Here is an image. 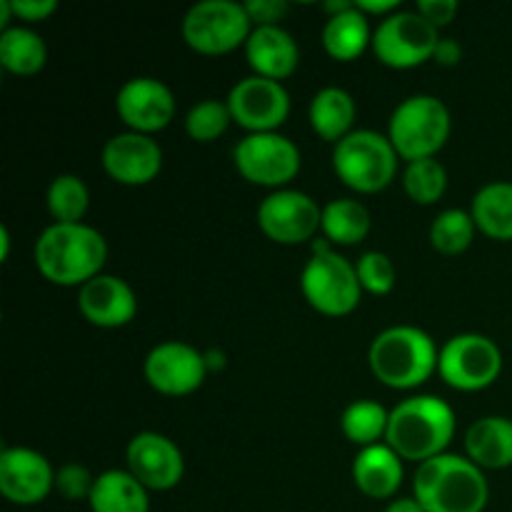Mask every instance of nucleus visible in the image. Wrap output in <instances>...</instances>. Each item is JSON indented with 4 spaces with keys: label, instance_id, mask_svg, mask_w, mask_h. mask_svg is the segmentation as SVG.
I'll use <instances>...</instances> for the list:
<instances>
[{
    "label": "nucleus",
    "instance_id": "f257e3e1",
    "mask_svg": "<svg viewBox=\"0 0 512 512\" xmlns=\"http://www.w3.org/2000/svg\"><path fill=\"white\" fill-rule=\"evenodd\" d=\"M40 275L55 285H80L98 278L108 260V243L85 223H53L40 233L33 250Z\"/></svg>",
    "mask_w": 512,
    "mask_h": 512
},
{
    "label": "nucleus",
    "instance_id": "f03ea898",
    "mask_svg": "<svg viewBox=\"0 0 512 512\" xmlns=\"http://www.w3.org/2000/svg\"><path fill=\"white\" fill-rule=\"evenodd\" d=\"M413 493L425 512H483L488 508L490 485L483 468L473 460L443 453L420 465Z\"/></svg>",
    "mask_w": 512,
    "mask_h": 512
},
{
    "label": "nucleus",
    "instance_id": "7ed1b4c3",
    "mask_svg": "<svg viewBox=\"0 0 512 512\" xmlns=\"http://www.w3.org/2000/svg\"><path fill=\"white\" fill-rule=\"evenodd\" d=\"M455 423V410L445 400L413 395L393 408L385 440L403 460L423 465L445 453L455 435Z\"/></svg>",
    "mask_w": 512,
    "mask_h": 512
},
{
    "label": "nucleus",
    "instance_id": "20e7f679",
    "mask_svg": "<svg viewBox=\"0 0 512 512\" xmlns=\"http://www.w3.org/2000/svg\"><path fill=\"white\" fill-rule=\"evenodd\" d=\"M368 360L380 383L395 390H410L423 385L438 370L440 350L425 330L415 325H393L373 340Z\"/></svg>",
    "mask_w": 512,
    "mask_h": 512
},
{
    "label": "nucleus",
    "instance_id": "39448f33",
    "mask_svg": "<svg viewBox=\"0 0 512 512\" xmlns=\"http://www.w3.org/2000/svg\"><path fill=\"white\" fill-rule=\"evenodd\" d=\"M388 138L408 163L435 158L450 138V110L440 98L428 93L410 95L390 115Z\"/></svg>",
    "mask_w": 512,
    "mask_h": 512
},
{
    "label": "nucleus",
    "instance_id": "423d86ee",
    "mask_svg": "<svg viewBox=\"0 0 512 512\" xmlns=\"http://www.w3.org/2000/svg\"><path fill=\"white\" fill-rule=\"evenodd\" d=\"M398 158L388 135L363 128L335 143L333 168L348 188L358 193H378L395 180Z\"/></svg>",
    "mask_w": 512,
    "mask_h": 512
},
{
    "label": "nucleus",
    "instance_id": "0eeeda50",
    "mask_svg": "<svg viewBox=\"0 0 512 512\" xmlns=\"http://www.w3.org/2000/svg\"><path fill=\"white\" fill-rule=\"evenodd\" d=\"M305 300L323 315H348L360 303L358 270L340 253L330 250L325 240L313 243V258L300 273Z\"/></svg>",
    "mask_w": 512,
    "mask_h": 512
},
{
    "label": "nucleus",
    "instance_id": "6e6552de",
    "mask_svg": "<svg viewBox=\"0 0 512 512\" xmlns=\"http://www.w3.org/2000/svg\"><path fill=\"white\" fill-rule=\"evenodd\" d=\"M250 20L245 3L235 0H203L183 18V38L193 50L205 55H223L248 43Z\"/></svg>",
    "mask_w": 512,
    "mask_h": 512
},
{
    "label": "nucleus",
    "instance_id": "1a4fd4ad",
    "mask_svg": "<svg viewBox=\"0 0 512 512\" xmlns=\"http://www.w3.org/2000/svg\"><path fill=\"white\" fill-rule=\"evenodd\" d=\"M438 373L450 388L463 393L485 390L503 373V353L488 335H455L440 348Z\"/></svg>",
    "mask_w": 512,
    "mask_h": 512
},
{
    "label": "nucleus",
    "instance_id": "9d476101",
    "mask_svg": "<svg viewBox=\"0 0 512 512\" xmlns=\"http://www.w3.org/2000/svg\"><path fill=\"white\" fill-rule=\"evenodd\" d=\"M235 168L245 180L265 188L290 183L300 173V148L283 133H248L233 150Z\"/></svg>",
    "mask_w": 512,
    "mask_h": 512
},
{
    "label": "nucleus",
    "instance_id": "9b49d317",
    "mask_svg": "<svg viewBox=\"0 0 512 512\" xmlns=\"http://www.w3.org/2000/svg\"><path fill=\"white\" fill-rule=\"evenodd\" d=\"M440 43L438 28L428 23L420 13L398 10L380 20L373 33V50L380 63L390 68H415L435 55Z\"/></svg>",
    "mask_w": 512,
    "mask_h": 512
},
{
    "label": "nucleus",
    "instance_id": "f8f14e48",
    "mask_svg": "<svg viewBox=\"0 0 512 512\" xmlns=\"http://www.w3.org/2000/svg\"><path fill=\"white\" fill-rule=\"evenodd\" d=\"M225 103L235 123L250 133H275L290 115V95L285 85L263 75L238 80Z\"/></svg>",
    "mask_w": 512,
    "mask_h": 512
},
{
    "label": "nucleus",
    "instance_id": "ddd939ff",
    "mask_svg": "<svg viewBox=\"0 0 512 512\" xmlns=\"http://www.w3.org/2000/svg\"><path fill=\"white\" fill-rule=\"evenodd\" d=\"M323 210L303 190L280 188L270 193L258 208V225L270 240L283 245H298L318 233Z\"/></svg>",
    "mask_w": 512,
    "mask_h": 512
},
{
    "label": "nucleus",
    "instance_id": "4468645a",
    "mask_svg": "<svg viewBox=\"0 0 512 512\" xmlns=\"http://www.w3.org/2000/svg\"><path fill=\"white\" fill-rule=\"evenodd\" d=\"M145 378L163 395H190L205 383V353L180 340L155 345L145 358Z\"/></svg>",
    "mask_w": 512,
    "mask_h": 512
},
{
    "label": "nucleus",
    "instance_id": "2eb2a0df",
    "mask_svg": "<svg viewBox=\"0 0 512 512\" xmlns=\"http://www.w3.org/2000/svg\"><path fill=\"white\" fill-rule=\"evenodd\" d=\"M120 120L135 133H155L168 128L175 115V95L163 80L140 75L125 80L115 98Z\"/></svg>",
    "mask_w": 512,
    "mask_h": 512
},
{
    "label": "nucleus",
    "instance_id": "dca6fc26",
    "mask_svg": "<svg viewBox=\"0 0 512 512\" xmlns=\"http://www.w3.org/2000/svg\"><path fill=\"white\" fill-rule=\"evenodd\" d=\"M128 473L148 490H173L185 475V460L178 445L160 433H138L128 443Z\"/></svg>",
    "mask_w": 512,
    "mask_h": 512
},
{
    "label": "nucleus",
    "instance_id": "f3484780",
    "mask_svg": "<svg viewBox=\"0 0 512 512\" xmlns=\"http://www.w3.org/2000/svg\"><path fill=\"white\" fill-rule=\"evenodd\" d=\"M55 488V470L33 448H5L0 453V493L15 505L43 503Z\"/></svg>",
    "mask_w": 512,
    "mask_h": 512
},
{
    "label": "nucleus",
    "instance_id": "a211bd4d",
    "mask_svg": "<svg viewBox=\"0 0 512 512\" xmlns=\"http://www.w3.org/2000/svg\"><path fill=\"white\" fill-rule=\"evenodd\" d=\"M103 168L113 180L123 185H145L155 180L163 168V150L150 135L118 133L103 145Z\"/></svg>",
    "mask_w": 512,
    "mask_h": 512
},
{
    "label": "nucleus",
    "instance_id": "6ab92c4d",
    "mask_svg": "<svg viewBox=\"0 0 512 512\" xmlns=\"http://www.w3.org/2000/svg\"><path fill=\"white\" fill-rule=\"evenodd\" d=\"M78 308L98 328H123L138 313V298L123 278L100 273L80 288Z\"/></svg>",
    "mask_w": 512,
    "mask_h": 512
},
{
    "label": "nucleus",
    "instance_id": "aec40b11",
    "mask_svg": "<svg viewBox=\"0 0 512 512\" xmlns=\"http://www.w3.org/2000/svg\"><path fill=\"white\" fill-rule=\"evenodd\" d=\"M250 68L255 75L283 80L295 73L300 63V48L293 35L280 25H258L245 43Z\"/></svg>",
    "mask_w": 512,
    "mask_h": 512
},
{
    "label": "nucleus",
    "instance_id": "412c9836",
    "mask_svg": "<svg viewBox=\"0 0 512 512\" xmlns=\"http://www.w3.org/2000/svg\"><path fill=\"white\" fill-rule=\"evenodd\" d=\"M390 445H368L353 460V480L368 498H393L403 485V463Z\"/></svg>",
    "mask_w": 512,
    "mask_h": 512
},
{
    "label": "nucleus",
    "instance_id": "4be33fe9",
    "mask_svg": "<svg viewBox=\"0 0 512 512\" xmlns=\"http://www.w3.org/2000/svg\"><path fill=\"white\" fill-rule=\"evenodd\" d=\"M465 450L478 468L503 470L512 465V420L488 415L475 420L465 433Z\"/></svg>",
    "mask_w": 512,
    "mask_h": 512
},
{
    "label": "nucleus",
    "instance_id": "5701e85b",
    "mask_svg": "<svg viewBox=\"0 0 512 512\" xmlns=\"http://www.w3.org/2000/svg\"><path fill=\"white\" fill-rule=\"evenodd\" d=\"M88 503L93 512H150L148 488L128 470L100 473Z\"/></svg>",
    "mask_w": 512,
    "mask_h": 512
},
{
    "label": "nucleus",
    "instance_id": "b1692460",
    "mask_svg": "<svg viewBox=\"0 0 512 512\" xmlns=\"http://www.w3.org/2000/svg\"><path fill=\"white\" fill-rule=\"evenodd\" d=\"M355 100L353 95L348 93L345 88H338V85H328V88H320L318 93L313 95L310 100V125H313L315 133L320 135L323 140H340L345 135L353 133V123H355Z\"/></svg>",
    "mask_w": 512,
    "mask_h": 512
},
{
    "label": "nucleus",
    "instance_id": "393cba45",
    "mask_svg": "<svg viewBox=\"0 0 512 512\" xmlns=\"http://www.w3.org/2000/svg\"><path fill=\"white\" fill-rule=\"evenodd\" d=\"M323 45L328 55L335 60H355L365 53L368 45H373V33H370L368 15L358 10V5L345 13L330 15L323 28Z\"/></svg>",
    "mask_w": 512,
    "mask_h": 512
},
{
    "label": "nucleus",
    "instance_id": "a878e982",
    "mask_svg": "<svg viewBox=\"0 0 512 512\" xmlns=\"http://www.w3.org/2000/svg\"><path fill=\"white\" fill-rule=\"evenodd\" d=\"M475 225L495 240H512V183L495 180L475 193L470 208Z\"/></svg>",
    "mask_w": 512,
    "mask_h": 512
},
{
    "label": "nucleus",
    "instance_id": "bb28decb",
    "mask_svg": "<svg viewBox=\"0 0 512 512\" xmlns=\"http://www.w3.org/2000/svg\"><path fill=\"white\" fill-rule=\"evenodd\" d=\"M48 60L45 40L35 30L13 25L0 33V65L15 75H35Z\"/></svg>",
    "mask_w": 512,
    "mask_h": 512
},
{
    "label": "nucleus",
    "instance_id": "cd10ccee",
    "mask_svg": "<svg viewBox=\"0 0 512 512\" xmlns=\"http://www.w3.org/2000/svg\"><path fill=\"white\" fill-rule=\"evenodd\" d=\"M325 238L338 245L363 243L370 233V213L360 200L335 198L323 208Z\"/></svg>",
    "mask_w": 512,
    "mask_h": 512
},
{
    "label": "nucleus",
    "instance_id": "c85d7f7f",
    "mask_svg": "<svg viewBox=\"0 0 512 512\" xmlns=\"http://www.w3.org/2000/svg\"><path fill=\"white\" fill-rule=\"evenodd\" d=\"M390 413L375 400H355L345 408L343 418H340V428H343L345 438L355 445H375L380 438L388 433Z\"/></svg>",
    "mask_w": 512,
    "mask_h": 512
},
{
    "label": "nucleus",
    "instance_id": "c756f323",
    "mask_svg": "<svg viewBox=\"0 0 512 512\" xmlns=\"http://www.w3.org/2000/svg\"><path fill=\"white\" fill-rule=\"evenodd\" d=\"M475 230H478V225H475L473 215L468 210L448 208L430 225V243L443 255L465 253L473 243Z\"/></svg>",
    "mask_w": 512,
    "mask_h": 512
},
{
    "label": "nucleus",
    "instance_id": "7c9ffc66",
    "mask_svg": "<svg viewBox=\"0 0 512 512\" xmlns=\"http://www.w3.org/2000/svg\"><path fill=\"white\" fill-rule=\"evenodd\" d=\"M88 185L78 175H58L48 188V210L55 223H80L88 213Z\"/></svg>",
    "mask_w": 512,
    "mask_h": 512
},
{
    "label": "nucleus",
    "instance_id": "2f4dec72",
    "mask_svg": "<svg viewBox=\"0 0 512 512\" xmlns=\"http://www.w3.org/2000/svg\"><path fill=\"white\" fill-rule=\"evenodd\" d=\"M403 185L405 193L410 195V200H415L418 205H433L438 203L445 195L448 188V173L440 165V160L435 158H423L408 163L403 173Z\"/></svg>",
    "mask_w": 512,
    "mask_h": 512
},
{
    "label": "nucleus",
    "instance_id": "473e14b6",
    "mask_svg": "<svg viewBox=\"0 0 512 512\" xmlns=\"http://www.w3.org/2000/svg\"><path fill=\"white\" fill-rule=\"evenodd\" d=\"M230 123H233V113H230L228 103L215 98L200 100L185 115V130L198 143H213L228 130Z\"/></svg>",
    "mask_w": 512,
    "mask_h": 512
},
{
    "label": "nucleus",
    "instance_id": "72a5a7b5",
    "mask_svg": "<svg viewBox=\"0 0 512 512\" xmlns=\"http://www.w3.org/2000/svg\"><path fill=\"white\" fill-rule=\"evenodd\" d=\"M355 270H358L363 290L373 295H388L395 288V280H398L393 260L385 253H380V250H368V253L360 255Z\"/></svg>",
    "mask_w": 512,
    "mask_h": 512
},
{
    "label": "nucleus",
    "instance_id": "f704fd0d",
    "mask_svg": "<svg viewBox=\"0 0 512 512\" xmlns=\"http://www.w3.org/2000/svg\"><path fill=\"white\" fill-rule=\"evenodd\" d=\"M93 485L95 478L90 475V470L78 463L63 465V468L55 473V490H58L65 500H90Z\"/></svg>",
    "mask_w": 512,
    "mask_h": 512
},
{
    "label": "nucleus",
    "instance_id": "c9c22d12",
    "mask_svg": "<svg viewBox=\"0 0 512 512\" xmlns=\"http://www.w3.org/2000/svg\"><path fill=\"white\" fill-rule=\"evenodd\" d=\"M288 8V0H248L245 3L250 20L258 25H278V20L288 13Z\"/></svg>",
    "mask_w": 512,
    "mask_h": 512
},
{
    "label": "nucleus",
    "instance_id": "e433bc0d",
    "mask_svg": "<svg viewBox=\"0 0 512 512\" xmlns=\"http://www.w3.org/2000/svg\"><path fill=\"white\" fill-rule=\"evenodd\" d=\"M418 13L428 20L433 28H443L458 13V3L455 0H418Z\"/></svg>",
    "mask_w": 512,
    "mask_h": 512
},
{
    "label": "nucleus",
    "instance_id": "4c0bfd02",
    "mask_svg": "<svg viewBox=\"0 0 512 512\" xmlns=\"http://www.w3.org/2000/svg\"><path fill=\"white\" fill-rule=\"evenodd\" d=\"M10 5H13V15L30 20V23L45 20L48 15H53L58 10L55 0H10Z\"/></svg>",
    "mask_w": 512,
    "mask_h": 512
},
{
    "label": "nucleus",
    "instance_id": "58836bf2",
    "mask_svg": "<svg viewBox=\"0 0 512 512\" xmlns=\"http://www.w3.org/2000/svg\"><path fill=\"white\" fill-rule=\"evenodd\" d=\"M433 58L440 65H458L460 58H463V48H460V43L455 38H440Z\"/></svg>",
    "mask_w": 512,
    "mask_h": 512
},
{
    "label": "nucleus",
    "instance_id": "ea45409f",
    "mask_svg": "<svg viewBox=\"0 0 512 512\" xmlns=\"http://www.w3.org/2000/svg\"><path fill=\"white\" fill-rule=\"evenodd\" d=\"M355 5H358V10H363V13H398L400 3L398 0H355Z\"/></svg>",
    "mask_w": 512,
    "mask_h": 512
},
{
    "label": "nucleus",
    "instance_id": "a19ab883",
    "mask_svg": "<svg viewBox=\"0 0 512 512\" xmlns=\"http://www.w3.org/2000/svg\"><path fill=\"white\" fill-rule=\"evenodd\" d=\"M385 512H425V508L415 498H400L393 500V503L385 508Z\"/></svg>",
    "mask_w": 512,
    "mask_h": 512
},
{
    "label": "nucleus",
    "instance_id": "79ce46f5",
    "mask_svg": "<svg viewBox=\"0 0 512 512\" xmlns=\"http://www.w3.org/2000/svg\"><path fill=\"white\" fill-rule=\"evenodd\" d=\"M355 8L353 0H330V3H325V10H328L330 15H338V13H345V10Z\"/></svg>",
    "mask_w": 512,
    "mask_h": 512
},
{
    "label": "nucleus",
    "instance_id": "37998d69",
    "mask_svg": "<svg viewBox=\"0 0 512 512\" xmlns=\"http://www.w3.org/2000/svg\"><path fill=\"white\" fill-rule=\"evenodd\" d=\"M13 15V5H10V0H0V28L5 30V25H8V18Z\"/></svg>",
    "mask_w": 512,
    "mask_h": 512
}]
</instances>
